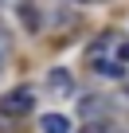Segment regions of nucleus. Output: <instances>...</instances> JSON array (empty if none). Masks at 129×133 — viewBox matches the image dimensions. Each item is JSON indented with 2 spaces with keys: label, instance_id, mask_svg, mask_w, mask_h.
<instances>
[{
  "label": "nucleus",
  "instance_id": "nucleus-1",
  "mask_svg": "<svg viewBox=\"0 0 129 133\" xmlns=\"http://www.w3.org/2000/svg\"><path fill=\"white\" fill-rule=\"evenodd\" d=\"M31 106H35V94H31V90H12V94H4V98H0V110H4V114H12V117L31 114Z\"/></svg>",
  "mask_w": 129,
  "mask_h": 133
},
{
  "label": "nucleus",
  "instance_id": "nucleus-2",
  "mask_svg": "<svg viewBox=\"0 0 129 133\" xmlns=\"http://www.w3.org/2000/svg\"><path fill=\"white\" fill-rule=\"evenodd\" d=\"M43 133H71V121L63 117V114H43Z\"/></svg>",
  "mask_w": 129,
  "mask_h": 133
},
{
  "label": "nucleus",
  "instance_id": "nucleus-3",
  "mask_svg": "<svg viewBox=\"0 0 129 133\" xmlns=\"http://www.w3.org/2000/svg\"><path fill=\"white\" fill-rule=\"evenodd\" d=\"M47 86H51L55 94H71V75H67V71H51V75H47Z\"/></svg>",
  "mask_w": 129,
  "mask_h": 133
},
{
  "label": "nucleus",
  "instance_id": "nucleus-4",
  "mask_svg": "<svg viewBox=\"0 0 129 133\" xmlns=\"http://www.w3.org/2000/svg\"><path fill=\"white\" fill-rule=\"evenodd\" d=\"M94 71H98V75H110V78H117V75H121V63H102V59H98V63H94Z\"/></svg>",
  "mask_w": 129,
  "mask_h": 133
},
{
  "label": "nucleus",
  "instance_id": "nucleus-5",
  "mask_svg": "<svg viewBox=\"0 0 129 133\" xmlns=\"http://www.w3.org/2000/svg\"><path fill=\"white\" fill-rule=\"evenodd\" d=\"M117 59H121V63H129V43H121V47H117Z\"/></svg>",
  "mask_w": 129,
  "mask_h": 133
}]
</instances>
